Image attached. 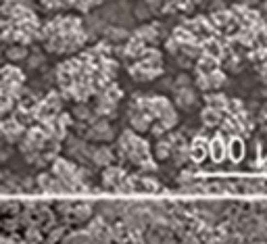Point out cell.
<instances>
[{"label":"cell","instance_id":"15","mask_svg":"<svg viewBox=\"0 0 267 244\" xmlns=\"http://www.w3.org/2000/svg\"><path fill=\"white\" fill-rule=\"evenodd\" d=\"M240 2H242V4H247V6H250V4H255L257 0H240Z\"/></svg>","mask_w":267,"mask_h":244},{"label":"cell","instance_id":"4","mask_svg":"<svg viewBox=\"0 0 267 244\" xmlns=\"http://www.w3.org/2000/svg\"><path fill=\"white\" fill-rule=\"evenodd\" d=\"M111 159H113V155H111V150L104 148V146H100V148H96V150L92 152V161H94L96 165H109Z\"/></svg>","mask_w":267,"mask_h":244},{"label":"cell","instance_id":"14","mask_svg":"<svg viewBox=\"0 0 267 244\" xmlns=\"http://www.w3.org/2000/svg\"><path fill=\"white\" fill-rule=\"evenodd\" d=\"M188 86V78H186V75H180V78H178V88H186Z\"/></svg>","mask_w":267,"mask_h":244},{"label":"cell","instance_id":"1","mask_svg":"<svg viewBox=\"0 0 267 244\" xmlns=\"http://www.w3.org/2000/svg\"><path fill=\"white\" fill-rule=\"evenodd\" d=\"M175 100H178L180 107H184V109H190L192 104H194V92H192V88H178V96H175Z\"/></svg>","mask_w":267,"mask_h":244},{"label":"cell","instance_id":"10","mask_svg":"<svg viewBox=\"0 0 267 244\" xmlns=\"http://www.w3.org/2000/svg\"><path fill=\"white\" fill-rule=\"evenodd\" d=\"M125 30H121V27H109L107 30V38L109 40H125Z\"/></svg>","mask_w":267,"mask_h":244},{"label":"cell","instance_id":"3","mask_svg":"<svg viewBox=\"0 0 267 244\" xmlns=\"http://www.w3.org/2000/svg\"><path fill=\"white\" fill-rule=\"evenodd\" d=\"M111 134H113V131H111V125L104 123V121H98L92 128V136L96 138V140H109Z\"/></svg>","mask_w":267,"mask_h":244},{"label":"cell","instance_id":"7","mask_svg":"<svg viewBox=\"0 0 267 244\" xmlns=\"http://www.w3.org/2000/svg\"><path fill=\"white\" fill-rule=\"evenodd\" d=\"M149 121H150V117L149 115H144V113H132V125L136 130H149Z\"/></svg>","mask_w":267,"mask_h":244},{"label":"cell","instance_id":"2","mask_svg":"<svg viewBox=\"0 0 267 244\" xmlns=\"http://www.w3.org/2000/svg\"><path fill=\"white\" fill-rule=\"evenodd\" d=\"M104 184H111V186H119L123 182V171L121 169H117V167H109L107 171H104Z\"/></svg>","mask_w":267,"mask_h":244},{"label":"cell","instance_id":"8","mask_svg":"<svg viewBox=\"0 0 267 244\" xmlns=\"http://www.w3.org/2000/svg\"><path fill=\"white\" fill-rule=\"evenodd\" d=\"M207 102H209V107H213L217 111H223V109H228V98H223V96L219 94H215V96H207Z\"/></svg>","mask_w":267,"mask_h":244},{"label":"cell","instance_id":"5","mask_svg":"<svg viewBox=\"0 0 267 244\" xmlns=\"http://www.w3.org/2000/svg\"><path fill=\"white\" fill-rule=\"evenodd\" d=\"M202 121H205V125H217L221 121V111H217L213 107H209L202 111Z\"/></svg>","mask_w":267,"mask_h":244},{"label":"cell","instance_id":"12","mask_svg":"<svg viewBox=\"0 0 267 244\" xmlns=\"http://www.w3.org/2000/svg\"><path fill=\"white\" fill-rule=\"evenodd\" d=\"M150 13H152V11L149 9V4H146V2H144V6H142V4L136 6V17H140V19H149Z\"/></svg>","mask_w":267,"mask_h":244},{"label":"cell","instance_id":"9","mask_svg":"<svg viewBox=\"0 0 267 244\" xmlns=\"http://www.w3.org/2000/svg\"><path fill=\"white\" fill-rule=\"evenodd\" d=\"M209 81H211V88H219L223 81H226V75H223L221 71H215L213 73H209Z\"/></svg>","mask_w":267,"mask_h":244},{"label":"cell","instance_id":"13","mask_svg":"<svg viewBox=\"0 0 267 244\" xmlns=\"http://www.w3.org/2000/svg\"><path fill=\"white\" fill-rule=\"evenodd\" d=\"M167 155H169V144L167 142H161L157 146V157L159 159H167Z\"/></svg>","mask_w":267,"mask_h":244},{"label":"cell","instance_id":"6","mask_svg":"<svg viewBox=\"0 0 267 244\" xmlns=\"http://www.w3.org/2000/svg\"><path fill=\"white\" fill-rule=\"evenodd\" d=\"M217 69V59L215 57H202L200 61H199V71L200 73H213Z\"/></svg>","mask_w":267,"mask_h":244},{"label":"cell","instance_id":"16","mask_svg":"<svg viewBox=\"0 0 267 244\" xmlns=\"http://www.w3.org/2000/svg\"><path fill=\"white\" fill-rule=\"evenodd\" d=\"M265 11H267V2H265Z\"/></svg>","mask_w":267,"mask_h":244},{"label":"cell","instance_id":"11","mask_svg":"<svg viewBox=\"0 0 267 244\" xmlns=\"http://www.w3.org/2000/svg\"><path fill=\"white\" fill-rule=\"evenodd\" d=\"M6 54H9V59H13V61H19V59H25V48L23 46H15V48H11V50L9 52H6Z\"/></svg>","mask_w":267,"mask_h":244}]
</instances>
